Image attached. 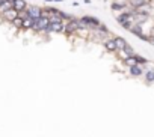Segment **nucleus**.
Returning a JSON list of instances; mask_svg holds the SVG:
<instances>
[{
	"mask_svg": "<svg viewBox=\"0 0 154 137\" xmlns=\"http://www.w3.org/2000/svg\"><path fill=\"white\" fill-rule=\"evenodd\" d=\"M5 2H6V0H0V6H2V5H3Z\"/></svg>",
	"mask_w": 154,
	"mask_h": 137,
	"instance_id": "obj_18",
	"label": "nucleus"
},
{
	"mask_svg": "<svg viewBox=\"0 0 154 137\" xmlns=\"http://www.w3.org/2000/svg\"><path fill=\"white\" fill-rule=\"evenodd\" d=\"M135 60H136V63H145V62H147L145 59H142V57H139V56H135Z\"/></svg>",
	"mask_w": 154,
	"mask_h": 137,
	"instance_id": "obj_15",
	"label": "nucleus"
},
{
	"mask_svg": "<svg viewBox=\"0 0 154 137\" xmlns=\"http://www.w3.org/2000/svg\"><path fill=\"white\" fill-rule=\"evenodd\" d=\"M145 3H147L145 0H131V5L136 6V8H139V6H142V5H145Z\"/></svg>",
	"mask_w": 154,
	"mask_h": 137,
	"instance_id": "obj_12",
	"label": "nucleus"
},
{
	"mask_svg": "<svg viewBox=\"0 0 154 137\" xmlns=\"http://www.w3.org/2000/svg\"><path fill=\"white\" fill-rule=\"evenodd\" d=\"M65 30V26H63V23H50V26L47 29V32H63Z\"/></svg>",
	"mask_w": 154,
	"mask_h": 137,
	"instance_id": "obj_5",
	"label": "nucleus"
},
{
	"mask_svg": "<svg viewBox=\"0 0 154 137\" xmlns=\"http://www.w3.org/2000/svg\"><path fill=\"white\" fill-rule=\"evenodd\" d=\"M23 21H24L23 18H20V17H17V18H15V20L12 21V24H14L15 27H23Z\"/></svg>",
	"mask_w": 154,
	"mask_h": 137,
	"instance_id": "obj_11",
	"label": "nucleus"
},
{
	"mask_svg": "<svg viewBox=\"0 0 154 137\" xmlns=\"http://www.w3.org/2000/svg\"><path fill=\"white\" fill-rule=\"evenodd\" d=\"M130 73L133 74V75H141V74H142V70H141L138 65H131V66H130Z\"/></svg>",
	"mask_w": 154,
	"mask_h": 137,
	"instance_id": "obj_10",
	"label": "nucleus"
},
{
	"mask_svg": "<svg viewBox=\"0 0 154 137\" xmlns=\"http://www.w3.org/2000/svg\"><path fill=\"white\" fill-rule=\"evenodd\" d=\"M83 2H85L86 5H89V3H91V0H83Z\"/></svg>",
	"mask_w": 154,
	"mask_h": 137,
	"instance_id": "obj_17",
	"label": "nucleus"
},
{
	"mask_svg": "<svg viewBox=\"0 0 154 137\" xmlns=\"http://www.w3.org/2000/svg\"><path fill=\"white\" fill-rule=\"evenodd\" d=\"M145 77H147L148 81H154V73H153V71H148V73L145 74Z\"/></svg>",
	"mask_w": 154,
	"mask_h": 137,
	"instance_id": "obj_14",
	"label": "nucleus"
},
{
	"mask_svg": "<svg viewBox=\"0 0 154 137\" xmlns=\"http://www.w3.org/2000/svg\"><path fill=\"white\" fill-rule=\"evenodd\" d=\"M18 14H20V12H18L15 8H11V9H8L6 12H3V18L12 23V21H14V20L18 17Z\"/></svg>",
	"mask_w": 154,
	"mask_h": 137,
	"instance_id": "obj_4",
	"label": "nucleus"
},
{
	"mask_svg": "<svg viewBox=\"0 0 154 137\" xmlns=\"http://www.w3.org/2000/svg\"><path fill=\"white\" fill-rule=\"evenodd\" d=\"M49 26H50V18H49V17H41V18L35 20L33 29H35V30H44V32H47Z\"/></svg>",
	"mask_w": 154,
	"mask_h": 137,
	"instance_id": "obj_1",
	"label": "nucleus"
},
{
	"mask_svg": "<svg viewBox=\"0 0 154 137\" xmlns=\"http://www.w3.org/2000/svg\"><path fill=\"white\" fill-rule=\"evenodd\" d=\"M14 8L21 12V11H26L27 9V3L24 2V0H14Z\"/></svg>",
	"mask_w": 154,
	"mask_h": 137,
	"instance_id": "obj_6",
	"label": "nucleus"
},
{
	"mask_svg": "<svg viewBox=\"0 0 154 137\" xmlns=\"http://www.w3.org/2000/svg\"><path fill=\"white\" fill-rule=\"evenodd\" d=\"M46 2H62V0H46Z\"/></svg>",
	"mask_w": 154,
	"mask_h": 137,
	"instance_id": "obj_16",
	"label": "nucleus"
},
{
	"mask_svg": "<svg viewBox=\"0 0 154 137\" xmlns=\"http://www.w3.org/2000/svg\"><path fill=\"white\" fill-rule=\"evenodd\" d=\"M79 27H80V24H79V20H74V18H71V20L68 21V24L65 26V32H67V33H76Z\"/></svg>",
	"mask_w": 154,
	"mask_h": 137,
	"instance_id": "obj_2",
	"label": "nucleus"
},
{
	"mask_svg": "<svg viewBox=\"0 0 154 137\" xmlns=\"http://www.w3.org/2000/svg\"><path fill=\"white\" fill-rule=\"evenodd\" d=\"M115 42H116V50H124L127 47V42L122 38H115Z\"/></svg>",
	"mask_w": 154,
	"mask_h": 137,
	"instance_id": "obj_9",
	"label": "nucleus"
},
{
	"mask_svg": "<svg viewBox=\"0 0 154 137\" xmlns=\"http://www.w3.org/2000/svg\"><path fill=\"white\" fill-rule=\"evenodd\" d=\"M122 51H125V54H127V56H135V51H133V48H131L130 45H127V47H125Z\"/></svg>",
	"mask_w": 154,
	"mask_h": 137,
	"instance_id": "obj_13",
	"label": "nucleus"
},
{
	"mask_svg": "<svg viewBox=\"0 0 154 137\" xmlns=\"http://www.w3.org/2000/svg\"><path fill=\"white\" fill-rule=\"evenodd\" d=\"M33 24H35V20L29 17L23 21V29H33Z\"/></svg>",
	"mask_w": 154,
	"mask_h": 137,
	"instance_id": "obj_8",
	"label": "nucleus"
},
{
	"mask_svg": "<svg viewBox=\"0 0 154 137\" xmlns=\"http://www.w3.org/2000/svg\"><path fill=\"white\" fill-rule=\"evenodd\" d=\"M104 47H106V50H107V51H115V50H116V42H115V38L107 39V41L104 42Z\"/></svg>",
	"mask_w": 154,
	"mask_h": 137,
	"instance_id": "obj_7",
	"label": "nucleus"
},
{
	"mask_svg": "<svg viewBox=\"0 0 154 137\" xmlns=\"http://www.w3.org/2000/svg\"><path fill=\"white\" fill-rule=\"evenodd\" d=\"M26 11H27L29 17H30V18H33V20H38V18H41V17H42V9H41V8H38V6H29Z\"/></svg>",
	"mask_w": 154,
	"mask_h": 137,
	"instance_id": "obj_3",
	"label": "nucleus"
}]
</instances>
